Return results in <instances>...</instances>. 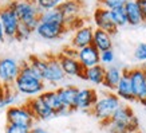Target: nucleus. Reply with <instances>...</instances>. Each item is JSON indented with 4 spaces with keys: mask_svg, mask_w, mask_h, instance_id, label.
Here are the masks:
<instances>
[{
    "mask_svg": "<svg viewBox=\"0 0 146 133\" xmlns=\"http://www.w3.org/2000/svg\"><path fill=\"white\" fill-rule=\"evenodd\" d=\"M103 126H107L110 133H138L139 130L138 118L134 114L133 109L125 104L117 109L110 121Z\"/></svg>",
    "mask_w": 146,
    "mask_h": 133,
    "instance_id": "f257e3e1",
    "label": "nucleus"
},
{
    "mask_svg": "<svg viewBox=\"0 0 146 133\" xmlns=\"http://www.w3.org/2000/svg\"><path fill=\"white\" fill-rule=\"evenodd\" d=\"M8 4L18 15L20 23L26 24L32 32L35 31L40 23L39 16L42 13L35 3L31 0H11Z\"/></svg>",
    "mask_w": 146,
    "mask_h": 133,
    "instance_id": "f03ea898",
    "label": "nucleus"
},
{
    "mask_svg": "<svg viewBox=\"0 0 146 133\" xmlns=\"http://www.w3.org/2000/svg\"><path fill=\"white\" fill-rule=\"evenodd\" d=\"M121 98L113 92H103L99 96L95 106L91 110V114L97 118L98 121H101L102 125H105L106 122L110 121L117 109L121 106Z\"/></svg>",
    "mask_w": 146,
    "mask_h": 133,
    "instance_id": "7ed1b4c3",
    "label": "nucleus"
},
{
    "mask_svg": "<svg viewBox=\"0 0 146 133\" xmlns=\"http://www.w3.org/2000/svg\"><path fill=\"white\" fill-rule=\"evenodd\" d=\"M47 85L43 80L36 78L32 76H24L19 74L13 84V90L20 96H28V97H38L47 90Z\"/></svg>",
    "mask_w": 146,
    "mask_h": 133,
    "instance_id": "20e7f679",
    "label": "nucleus"
},
{
    "mask_svg": "<svg viewBox=\"0 0 146 133\" xmlns=\"http://www.w3.org/2000/svg\"><path fill=\"white\" fill-rule=\"evenodd\" d=\"M5 120H7V124L22 125V126H27V128L32 129L36 118L26 102L24 105H13V106L7 108Z\"/></svg>",
    "mask_w": 146,
    "mask_h": 133,
    "instance_id": "39448f33",
    "label": "nucleus"
},
{
    "mask_svg": "<svg viewBox=\"0 0 146 133\" xmlns=\"http://www.w3.org/2000/svg\"><path fill=\"white\" fill-rule=\"evenodd\" d=\"M19 73H20V63L15 58H0V84L4 88H13Z\"/></svg>",
    "mask_w": 146,
    "mask_h": 133,
    "instance_id": "423d86ee",
    "label": "nucleus"
},
{
    "mask_svg": "<svg viewBox=\"0 0 146 133\" xmlns=\"http://www.w3.org/2000/svg\"><path fill=\"white\" fill-rule=\"evenodd\" d=\"M46 58H47V66H46L44 71L42 73V78L46 82V85L56 86L58 84L66 80V74L58 61L56 55H48Z\"/></svg>",
    "mask_w": 146,
    "mask_h": 133,
    "instance_id": "0eeeda50",
    "label": "nucleus"
},
{
    "mask_svg": "<svg viewBox=\"0 0 146 133\" xmlns=\"http://www.w3.org/2000/svg\"><path fill=\"white\" fill-rule=\"evenodd\" d=\"M0 22L4 27V32L7 39L13 40L16 36V31L19 28L20 20H19L18 15L15 13L13 8L9 4L0 7Z\"/></svg>",
    "mask_w": 146,
    "mask_h": 133,
    "instance_id": "6e6552de",
    "label": "nucleus"
},
{
    "mask_svg": "<svg viewBox=\"0 0 146 133\" xmlns=\"http://www.w3.org/2000/svg\"><path fill=\"white\" fill-rule=\"evenodd\" d=\"M93 22L95 24V28H101V30L109 32L111 35H115L118 32V27H117L114 19H113L110 9L97 7L93 13Z\"/></svg>",
    "mask_w": 146,
    "mask_h": 133,
    "instance_id": "1a4fd4ad",
    "label": "nucleus"
},
{
    "mask_svg": "<svg viewBox=\"0 0 146 133\" xmlns=\"http://www.w3.org/2000/svg\"><path fill=\"white\" fill-rule=\"evenodd\" d=\"M130 80L133 85L134 97L137 102L146 98V69L143 67H135L130 69Z\"/></svg>",
    "mask_w": 146,
    "mask_h": 133,
    "instance_id": "9d476101",
    "label": "nucleus"
},
{
    "mask_svg": "<svg viewBox=\"0 0 146 133\" xmlns=\"http://www.w3.org/2000/svg\"><path fill=\"white\" fill-rule=\"evenodd\" d=\"M58 8L62 11V13L66 18V26L71 28V26L82 18V11H83V3L82 0H64Z\"/></svg>",
    "mask_w": 146,
    "mask_h": 133,
    "instance_id": "9b49d317",
    "label": "nucleus"
},
{
    "mask_svg": "<svg viewBox=\"0 0 146 133\" xmlns=\"http://www.w3.org/2000/svg\"><path fill=\"white\" fill-rule=\"evenodd\" d=\"M56 57L59 63H60V66H62L63 71H64V74H66V77H76V78L83 80L86 69L80 65V62L76 58L67 57V55H64L62 53H59Z\"/></svg>",
    "mask_w": 146,
    "mask_h": 133,
    "instance_id": "f8f14e48",
    "label": "nucleus"
},
{
    "mask_svg": "<svg viewBox=\"0 0 146 133\" xmlns=\"http://www.w3.org/2000/svg\"><path fill=\"white\" fill-rule=\"evenodd\" d=\"M94 30L95 28L93 26H89V24H84V26L76 28L72 34V38H71V46L76 50H80L93 44Z\"/></svg>",
    "mask_w": 146,
    "mask_h": 133,
    "instance_id": "ddd939ff",
    "label": "nucleus"
},
{
    "mask_svg": "<svg viewBox=\"0 0 146 133\" xmlns=\"http://www.w3.org/2000/svg\"><path fill=\"white\" fill-rule=\"evenodd\" d=\"M27 105L30 106L31 112L34 113L36 121H47V120H51L52 117H55L54 110L40 98V96L30 98L27 101Z\"/></svg>",
    "mask_w": 146,
    "mask_h": 133,
    "instance_id": "4468645a",
    "label": "nucleus"
},
{
    "mask_svg": "<svg viewBox=\"0 0 146 133\" xmlns=\"http://www.w3.org/2000/svg\"><path fill=\"white\" fill-rule=\"evenodd\" d=\"M68 31L67 26H60V24H52V23H39L35 32L38 36L46 40H56L62 38L66 32Z\"/></svg>",
    "mask_w": 146,
    "mask_h": 133,
    "instance_id": "2eb2a0df",
    "label": "nucleus"
},
{
    "mask_svg": "<svg viewBox=\"0 0 146 133\" xmlns=\"http://www.w3.org/2000/svg\"><path fill=\"white\" fill-rule=\"evenodd\" d=\"M98 98H99V94L97 93V90L91 88L79 89L78 98H76V110L91 112L97 104Z\"/></svg>",
    "mask_w": 146,
    "mask_h": 133,
    "instance_id": "dca6fc26",
    "label": "nucleus"
},
{
    "mask_svg": "<svg viewBox=\"0 0 146 133\" xmlns=\"http://www.w3.org/2000/svg\"><path fill=\"white\" fill-rule=\"evenodd\" d=\"M122 101L126 102H134L137 101L134 97V92H133V85H131V80H130V70L129 69H123L122 70V77L117 89L114 92Z\"/></svg>",
    "mask_w": 146,
    "mask_h": 133,
    "instance_id": "f3484780",
    "label": "nucleus"
},
{
    "mask_svg": "<svg viewBox=\"0 0 146 133\" xmlns=\"http://www.w3.org/2000/svg\"><path fill=\"white\" fill-rule=\"evenodd\" d=\"M76 59L79 61L80 65H82L84 69L97 66V65H101V51H99L95 46L90 44L87 47H83V49L78 50Z\"/></svg>",
    "mask_w": 146,
    "mask_h": 133,
    "instance_id": "a211bd4d",
    "label": "nucleus"
},
{
    "mask_svg": "<svg viewBox=\"0 0 146 133\" xmlns=\"http://www.w3.org/2000/svg\"><path fill=\"white\" fill-rule=\"evenodd\" d=\"M58 93L60 96L63 106L68 108L71 112L76 110V98L79 93V88H76L74 85H66L62 88H58Z\"/></svg>",
    "mask_w": 146,
    "mask_h": 133,
    "instance_id": "6ab92c4d",
    "label": "nucleus"
},
{
    "mask_svg": "<svg viewBox=\"0 0 146 133\" xmlns=\"http://www.w3.org/2000/svg\"><path fill=\"white\" fill-rule=\"evenodd\" d=\"M122 77V70L115 65L106 67V73H105V81H103V88L107 89L109 92H115V89L118 86Z\"/></svg>",
    "mask_w": 146,
    "mask_h": 133,
    "instance_id": "aec40b11",
    "label": "nucleus"
},
{
    "mask_svg": "<svg viewBox=\"0 0 146 133\" xmlns=\"http://www.w3.org/2000/svg\"><path fill=\"white\" fill-rule=\"evenodd\" d=\"M125 9H126V15H127V23L129 26H139L142 23H145L143 16H142L141 8L138 5L137 0H129L125 4Z\"/></svg>",
    "mask_w": 146,
    "mask_h": 133,
    "instance_id": "412c9836",
    "label": "nucleus"
},
{
    "mask_svg": "<svg viewBox=\"0 0 146 133\" xmlns=\"http://www.w3.org/2000/svg\"><path fill=\"white\" fill-rule=\"evenodd\" d=\"M93 46H95L101 53L106 51V50H113V35L101 30V28H95L94 30Z\"/></svg>",
    "mask_w": 146,
    "mask_h": 133,
    "instance_id": "4be33fe9",
    "label": "nucleus"
},
{
    "mask_svg": "<svg viewBox=\"0 0 146 133\" xmlns=\"http://www.w3.org/2000/svg\"><path fill=\"white\" fill-rule=\"evenodd\" d=\"M40 98L48 105L51 109L54 110L55 113V117L58 116V113L62 110L63 108V104H62V100H60V96L58 93V89H50V90H46L43 93L40 94Z\"/></svg>",
    "mask_w": 146,
    "mask_h": 133,
    "instance_id": "5701e85b",
    "label": "nucleus"
},
{
    "mask_svg": "<svg viewBox=\"0 0 146 133\" xmlns=\"http://www.w3.org/2000/svg\"><path fill=\"white\" fill-rule=\"evenodd\" d=\"M105 73H106V67L103 65H97V66L89 67L84 70L83 80L93 85L101 86V85H103V81H105Z\"/></svg>",
    "mask_w": 146,
    "mask_h": 133,
    "instance_id": "b1692460",
    "label": "nucleus"
},
{
    "mask_svg": "<svg viewBox=\"0 0 146 133\" xmlns=\"http://www.w3.org/2000/svg\"><path fill=\"white\" fill-rule=\"evenodd\" d=\"M40 23H52V24H60V26H66V18L62 13L59 8L50 9L40 13L39 16Z\"/></svg>",
    "mask_w": 146,
    "mask_h": 133,
    "instance_id": "393cba45",
    "label": "nucleus"
},
{
    "mask_svg": "<svg viewBox=\"0 0 146 133\" xmlns=\"http://www.w3.org/2000/svg\"><path fill=\"white\" fill-rule=\"evenodd\" d=\"M111 15H113V19H114L115 24L117 27L119 28V27H123L127 23V15H126V9L125 7H118V8H115L111 11Z\"/></svg>",
    "mask_w": 146,
    "mask_h": 133,
    "instance_id": "a878e982",
    "label": "nucleus"
},
{
    "mask_svg": "<svg viewBox=\"0 0 146 133\" xmlns=\"http://www.w3.org/2000/svg\"><path fill=\"white\" fill-rule=\"evenodd\" d=\"M28 63L31 65L35 70H38L42 74L43 71H44L46 66H47V58L46 57H38V55H30L28 57ZM43 80V78H42Z\"/></svg>",
    "mask_w": 146,
    "mask_h": 133,
    "instance_id": "bb28decb",
    "label": "nucleus"
},
{
    "mask_svg": "<svg viewBox=\"0 0 146 133\" xmlns=\"http://www.w3.org/2000/svg\"><path fill=\"white\" fill-rule=\"evenodd\" d=\"M63 1H64V0H36L35 4L38 5V8L40 9V12H44V11L58 8Z\"/></svg>",
    "mask_w": 146,
    "mask_h": 133,
    "instance_id": "cd10ccee",
    "label": "nucleus"
},
{
    "mask_svg": "<svg viewBox=\"0 0 146 133\" xmlns=\"http://www.w3.org/2000/svg\"><path fill=\"white\" fill-rule=\"evenodd\" d=\"M129 0H98V5L102 8L106 9H113L118 8V7H125V4L127 3Z\"/></svg>",
    "mask_w": 146,
    "mask_h": 133,
    "instance_id": "c85d7f7f",
    "label": "nucleus"
},
{
    "mask_svg": "<svg viewBox=\"0 0 146 133\" xmlns=\"http://www.w3.org/2000/svg\"><path fill=\"white\" fill-rule=\"evenodd\" d=\"M32 31L26 26V24H23L20 23L19 24V28L18 31H16V36H15V39L19 40V42H24V40H28L30 39V36H31Z\"/></svg>",
    "mask_w": 146,
    "mask_h": 133,
    "instance_id": "c756f323",
    "label": "nucleus"
},
{
    "mask_svg": "<svg viewBox=\"0 0 146 133\" xmlns=\"http://www.w3.org/2000/svg\"><path fill=\"white\" fill-rule=\"evenodd\" d=\"M18 93L16 92H12V88H5V94L3 100L5 102V106H13V105H16V102H18Z\"/></svg>",
    "mask_w": 146,
    "mask_h": 133,
    "instance_id": "7c9ffc66",
    "label": "nucleus"
},
{
    "mask_svg": "<svg viewBox=\"0 0 146 133\" xmlns=\"http://www.w3.org/2000/svg\"><path fill=\"white\" fill-rule=\"evenodd\" d=\"M114 59H115V55L113 50H106V51H102L101 53V65H103L105 67L111 66L114 63Z\"/></svg>",
    "mask_w": 146,
    "mask_h": 133,
    "instance_id": "2f4dec72",
    "label": "nucleus"
},
{
    "mask_svg": "<svg viewBox=\"0 0 146 133\" xmlns=\"http://www.w3.org/2000/svg\"><path fill=\"white\" fill-rule=\"evenodd\" d=\"M134 58L138 62H146V43H139L134 49Z\"/></svg>",
    "mask_w": 146,
    "mask_h": 133,
    "instance_id": "473e14b6",
    "label": "nucleus"
},
{
    "mask_svg": "<svg viewBox=\"0 0 146 133\" xmlns=\"http://www.w3.org/2000/svg\"><path fill=\"white\" fill-rule=\"evenodd\" d=\"M31 129L22 125H15V124H7L4 126V133H30Z\"/></svg>",
    "mask_w": 146,
    "mask_h": 133,
    "instance_id": "72a5a7b5",
    "label": "nucleus"
},
{
    "mask_svg": "<svg viewBox=\"0 0 146 133\" xmlns=\"http://www.w3.org/2000/svg\"><path fill=\"white\" fill-rule=\"evenodd\" d=\"M62 54H64V55H67V57H72V58H76V55H78V50L74 49L72 46H70V47H64V49L60 51Z\"/></svg>",
    "mask_w": 146,
    "mask_h": 133,
    "instance_id": "f704fd0d",
    "label": "nucleus"
},
{
    "mask_svg": "<svg viewBox=\"0 0 146 133\" xmlns=\"http://www.w3.org/2000/svg\"><path fill=\"white\" fill-rule=\"evenodd\" d=\"M138 1V5L141 8V12H142V16H143V20L146 22V0H137Z\"/></svg>",
    "mask_w": 146,
    "mask_h": 133,
    "instance_id": "c9c22d12",
    "label": "nucleus"
},
{
    "mask_svg": "<svg viewBox=\"0 0 146 133\" xmlns=\"http://www.w3.org/2000/svg\"><path fill=\"white\" fill-rule=\"evenodd\" d=\"M5 39H7V36H5V32H4V27H3V24L0 22V43H3Z\"/></svg>",
    "mask_w": 146,
    "mask_h": 133,
    "instance_id": "e433bc0d",
    "label": "nucleus"
},
{
    "mask_svg": "<svg viewBox=\"0 0 146 133\" xmlns=\"http://www.w3.org/2000/svg\"><path fill=\"white\" fill-rule=\"evenodd\" d=\"M30 133H47V130L44 128H42V126H34L30 130Z\"/></svg>",
    "mask_w": 146,
    "mask_h": 133,
    "instance_id": "4c0bfd02",
    "label": "nucleus"
},
{
    "mask_svg": "<svg viewBox=\"0 0 146 133\" xmlns=\"http://www.w3.org/2000/svg\"><path fill=\"white\" fill-rule=\"evenodd\" d=\"M4 94H5V88L1 84H0V98L4 97Z\"/></svg>",
    "mask_w": 146,
    "mask_h": 133,
    "instance_id": "58836bf2",
    "label": "nucleus"
},
{
    "mask_svg": "<svg viewBox=\"0 0 146 133\" xmlns=\"http://www.w3.org/2000/svg\"><path fill=\"white\" fill-rule=\"evenodd\" d=\"M139 104H141L142 106H146V98L145 100H142V101H139Z\"/></svg>",
    "mask_w": 146,
    "mask_h": 133,
    "instance_id": "ea45409f",
    "label": "nucleus"
},
{
    "mask_svg": "<svg viewBox=\"0 0 146 133\" xmlns=\"http://www.w3.org/2000/svg\"><path fill=\"white\" fill-rule=\"evenodd\" d=\"M145 69H146V66H145Z\"/></svg>",
    "mask_w": 146,
    "mask_h": 133,
    "instance_id": "a19ab883",
    "label": "nucleus"
}]
</instances>
